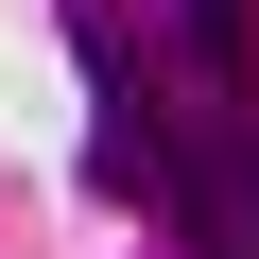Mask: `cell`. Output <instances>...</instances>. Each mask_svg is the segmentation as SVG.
<instances>
[{"label": "cell", "instance_id": "obj_2", "mask_svg": "<svg viewBox=\"0 0 259 259\" xmlns=\"http://www.w3.org/2000/svg\"><path fill=\"white\" fill-rule=\"evenodd\" d=\"M173 35H190V69H207V87H242V0H173Z\"/></svg>", "mask_w": 259, "mask_h": 259}, {"label": "cell", "instance_id": "obj_1", "mask_svg": "<svg viewBox=\"0 0 259 259\" xmlns=\"http://www.w3.org/2000/svg\"><path fill=\"white\" fill-rule=\"evenodd\" d=\"M156 207L190 225V259H259V121H242V104H207L190 139H173Z\"/></svg>", "mask_w": 259, "mask_h": 259}]
</instances>
